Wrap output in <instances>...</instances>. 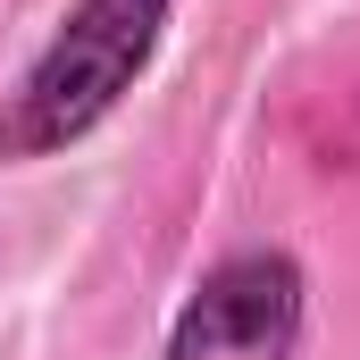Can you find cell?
Masks as SVG:
<instances>
[{
  "label": "cell",
  "instance_id": "1",
  "mask_svg": "<svg viewBox=\"0 0 360 360\" xmlns=\"http://www.w3.org/2000/svg\"><path fill=\"white\" fill-rule=\"evenodd\" d=\"M176 0H68L42 51L0 92V168H34L101 134L143 84Z\"/></svg>",
  "mask_w": 360,
  "mask_h": 360
},
{
  "label": "cell",
  "instance_id": "2",
  "mask_svg": "<svg viewBox=\"0 0 360 360\" xmlns=\"http://www.w3.org/2000/svg\"><path fill=\"white\" fill-rule=\"evenodd\" d=\"M310 327V276L285 243H243L210 260L201 285L168 319L160 360H302Z\"/></svg>",
  "mask_w": 360,
  "mask_h": 360
}]
</instances>
